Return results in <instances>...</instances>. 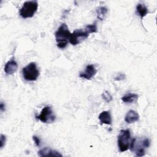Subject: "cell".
<instances>
[{
  "mask_svg": "<svg viewBox=\"0 0 157 157\" xmlns=\"http://www.w3.org/2000/svg\"><path fill=\"white\" fill-rule=\"evenodd\" d=\"M150 145V140L146 137L134 138L131 140L129 149L138 156H142L145 153V149Z\"/></svg>",
  "mask_w": 157,
  "mask_h": 157,
  "instance_id": "cell-1",
  "label": "cell"
},
{
  "mask_svg": "<svg viewBox=\"0 0 157 157\" xmlns=\"http://www.w3.org/2000/svg\"><path fill=\"white\" fill-rule=\"evenodd\" d=\"M71 33L66 23H63L58 28L55 33L57 47L59 48H64L67 45L71 38Z\"/></svg>",
  "mask_w": 157,
  "mask_h": 157,
  "instance_id": "cell-2",
  "label": "cell"
},
{
  "mask_svg": "<svg viewBox=\"0 0 157 157\" xmlns=\"http://www.w3.org/2000/svg\"><path fill=\"white\" fill-rule=\"evenodd\" d=\"M38 2L36 1H28L23 3L19 14L23 18H31L37 10Z\"/></svg>",
  "mask_w": 157,
  "mask_h": 157,
  "instance_id": "cell-3",
  "label": "cell"
},
{
  "mask_svg": "<svg viewBox=\"0 0 157 157\" xmlns=\"http://www.w3.org/2000/svg\"><path fill=\"white\" fill-rule=\"evenodd\" d=\"M23 77L27 81H35L39 75V71L36 63L31 62L22 69Z\"/></svg>",
  "mask_w": 157,
  "mask_h": 157,
  "instance_id": "cell-4",
  "label": "cell"
},
{
  "mask_svg": "<svg viewBox=\"0 0 157 157\" xmlns=\"http://www.w3.org/2000/svg\"><path fill=\"white\" fill-rule=\"evenodd\" d=\"M131 132L129 129H121L118 136V146L120 152H124L129 148Z\"/></svg>",
  "mask_w": 157,
  "mask_h": 157,
  "instance_id": "cell-5",
  "label": "cell"
},
{
  "mask_svg": "<svg viewBox=\"0 0 157 157\" xmlns=\"http://www.w3.org/2000/svg\"><path fill=\"white\" fill-rule=\"evenodd\" d=\"M36 117L40 121L45 123H52L55 121L56 119V117L51 107L50 106L44 107L42 109L40 115L36 116Z\"/></svg>",
  "mask_w": 157,
  "mask_h": 157,
  "instance_id": "cell-6",
  "label": "cell"
},
{
  "mask_svg": "<svg viewBox=\"0 0 157 157\" xmlns=\"http://www.w3.org/2000/svg\"><path fill=\"white\" fill-rule=\"evenodd\" d=\"M89 34H90L85 29H76L72 33H71L69 42L73 45L79 44L83 40L86 39Z\"/></svg>",
  "mask_w": 157,
  "mask_h": 157,
  "instance_id": "cell-7",
  "label": "cell"
},
{
  "mask_svg": "<svg viewBox=\"0 0 157 157\" xmlns=\"http://www.w3.org/2000/svg\"><path fill=\"white\" fill-rule=\"evenodd\" d=\"M96 69L93 64H88L86 66L85 71L80 73L79 77L86 80H90L96 75Z\"/></svg>",
  "mask_w": 157,
  "mask_h": 157,
  "instance_id": "cell-8",
  "label": "cell"
},
{
  "mask_svg": "<svg viewBox=\"0 0 157 157\" xmlns=\"http://www.w3.org/2000/svg\"><path fill=\"white\" fill-rule=\"evenodd\" d=\"M18 69L17 63L13 58L8 61L4 66V72L7 75H12L15 73Z\"/></svg>",
  "mask_w": 157,
  "mask_h": 157,
  "instance_id": "cell-9",
  "label": "cell"
},
{
  "mask_svg": "<svg viewBox=\"0 0 157 157\" xmlns=\"http://www.w3.org/2000/svg\"><path fill=\"white\" fill-rule=\"evenodd\" d=\"M37 153L39 156H63V155L58 151L52 150L47 147L40 150Z\"/></svg>",
  "mask_w": 157,
  "mask_h": 157,
  "instance_id": "cell-10",
  "label": "cell"
},
{
  "mask_svg": "<svg viewBox=\"0 0 157 157\" xmlns=\"http://www.w3.org/2000/svg\"><path fill=\"white\" fill-rule=\"evenodd\" d=\"M139 119V115L138 113L133 110H129L124 118V121L129 124L136 122Z\"/></svg>",
  "mask_w": 157,
  "mask_h": 157,
  "instance_id": "cell-11",
  "label": "cell"
},
{
  "mask_svg": "<svg viewBox=\"0 0 157 157\" xmlns=\"http://www.w3.org/2000/svg\"><path fill=\"white\" fill-rule=\"evenodd\" d=\"M98 118L101 124H112V117L109 111H103L102 112L99 117Z\"/></svg>",
  "mask_w": 157,
  "mask_h": 157,
  "instance_id": "cell-12",
  "label": "cell"
},
{
  "mask_svg": "<svg viewBox=\"0 0 157 157\" xmlns=\"http://www.w3.org/2000/svg\"><path fill=\"white\" fill-rule=\"evenodd\" d=\"M136 12L140 17L141 18H143L147 15V13H148V10L145 4L139 3L136 6Z\"/></svg>",
  "mask_w": 157,
  "mask_h": 157,
  "instance_id": "cell-13",
  "label": "cell"
},
{
  "mask_svg": "<svg viewBox=\"0 0 157 157\" xmlns=\"http://www.w3.org/2000/svg\"><path fill=\"white\" fill-rule=\"evenodd\" d=\"M139 96L136 93H129L121 98L123 102L125 103H132L137 100Z\"/></svg>",
  "mask_w": 157,
  "mask_h": 157,
  "instance_id": "cell-14",
  "label": "cell"
},
{
  "mask_svg": "<svg viewBox=\"0 0 157 157\" xmlns=\"http://www.w3.org/2000/svg\"><path fill=\"white\" fill-rule=\"evenodd\" d=\"M108 9L105 7H99L96 9V14L98 18L101 21L103 20L105 18Z\"/></svg>",
  "mask_w": 157,
  "mask_h": 157,
  "instance_id": "cell-15",
  "label": "cell"
},
{
  "mask_svg": "<svg viewBox=\"0 0 157 157\" xmlns=\"http://www.w3.org/2000/svg\"><path fill=\"white\" fill-rule=\"evenodd\" d=\"M85 29L89 33H97L98 31V28H97V25H96V22H94L91 25H88L86 26Z\"/></svg>",
  "mask_w": 157,
  "mask_h": 157,
  "instance_id": "cell-16",
  "label": "cell"
},
{
  "mask_svg": "<svg viewBox=\"0 0 157 157\" xmlns=\"http://www.w3.org/2000/svg\"><path fill=\"white\" fill-rule=\"evenodd\" d=\"M101 96L102 99L105 100V101L107 102H110L112 100V95L107 91H105L104 92H103Z\"/></svg>",
  "mask_w": 157,
  "mask_h": 157,
  "instance_id": "cell-17",
  "label": "cell"
},
{
  "mask_svg": "<svg viewBox=\"0 0 157 157\" xmlns=\"http://www.w3.org/2000/svg\"><path fill=\"white\" fill-rule=\"evenodd\" d=\"M6 141V137L4 134H1L0 136V147L1 148H2L5 145Z\"/></svg>",
  "mask_w": 157,
  "mask_h": 157,
  "instance_id": "cell-18",
  "label": "cell"
},
{
  "mask_svg": "<svg viewBox=\"0 0 157 157\" xmlns=\"http://www.w3.org/2000/svg\"><path fill=\"white\" fill-rule=\"evenodd\" d=\"M33 139L35 143V144L37 145V146H39L40 145V140L39 139V137H37V136H33Z\"/></svg>",
  "mask_w": 157,
  "mask_h": 157,
  "instance_id": "cell-19",
  "label": "cell"
},
{
  "mask_svg": "<svg viewBox=\"0 0 157 157\" xmlns=\"http://www.w3.org/2000/svg\"><path fill=\"white\" fill-rule=\"evenodd\" d=\"M124 78V75H123V74H120L117 77H116L115 78V80H122Z\"/></svg>",
  "mask_w": 157,
  "mask_h": 157,
  "instance_id": "cell-20",
  "label": "cell"
},
{
  "mask_svg": "<svg viewBox=\"0 0 157 157\" xmlns=\"http://www.w3.org/2000/svg\"><path fill=\"white\" fill-rule=\"evenodd\" d=\"M5 107H6L5 104H4L2 102H1V104H0V109H1V112L4 111V110H5Z\"/></svg>",
  "mask_w": 157,
  "mask_h": 157,
  "instance_id": "cell-21",
  "label": "cell"
}]
</instances>
